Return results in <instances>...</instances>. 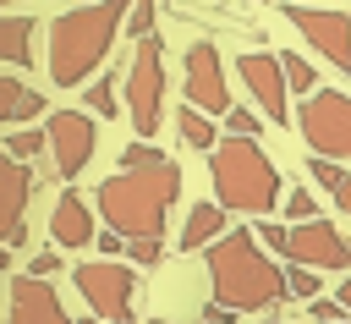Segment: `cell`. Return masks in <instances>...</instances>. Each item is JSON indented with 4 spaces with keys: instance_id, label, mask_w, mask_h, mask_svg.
<instances>
[{
    "instance_id": "obj_1",
    "label": "cell",
    "mask_w": 351,
    "mask_h": 324,
    "mask_svg": "<svg viewBox=\"0 0 351 324\" xmlns=\"http://www.w3.org/2000/svg\"><path fill=\"white\" fill-rule=\"evenodd\" d=\"M181 198V165L170 154H159L148 137L126 143L121 148V170L99 181L93 203H99V220H110L115 236L137 242V236H159L165 242V214L170 203Z\"/></svg>"
},
{
    "instance_id": "obj_2",
    "label": "cell",
    "mask_w": 351,
    "mask_h": 324,
    "mask_svg": "<svg viewBox=\"0 0 351 324\" xmlns=\"http://www.w3.org/2000/svg\"><path fill=\"white\" fill-rule=\"evenodd\" d=\"M203 264H208L214 302L230 313H258V308L285 302V269L263 253V242L252 231H219L203 247Z\"/></svg>"
},
{
    "instance_id": "obj_3",
    "label": "cell",
    "mask_w": 351,
    "mask_h": 324,
    "mask_svg": "<svg viewBox=\"0 0 351 324\" xmlns=\"http://www.w3.org/2000/svg\"><path fill=\"white\" fill-rule=\"evenodd\" d=\"M126 5L132 0H88L49 22V82L55 88H77L104 66V55L126 22Z\"/></svg>"
},
{
    "instance_id": "obj_4",
    "label": "cell",
    "mask_w": 351,
    "mask_h": 324,
    "mask_svg": "<svg viewBox=\"0 0 351 324\" xmlns=\"http://www.w3.org/2000/svg\"><path fill=\"white\" fill-rule=\"evenodd\" d=\"M208 181L214 203L230 214H274L280 203V170L258 148V137H225L208 148Z\"/></svg>"
},
{
    "instance_id": "obj_5",
    "label": "cell",
    "mask_w": 351,
    "mask_h": 324,
    "mask_svg": "<svg viewBox=\"0 0 351 324\" xmlns=\"http://www.w3.org/2000/svg\"><path fill=\"white\" fill-rule=\"evenodd\" d=\"M121 99H126V115H132L137 137H154L159 121H165V44L154 33L137 38L132 66H126V82H121Z\"/></svg>"
},
{
    "instance_id": "obj_6",
    "label": "cell",
    "mask_w": 351,
    "mask_h": 324,
    "mask_svg": "<svg viewBox=\"0 0 351 324\" xmlns=\"http://www.w3.org/2000/svg\"><path fill=\"white\" fill-rule=\"evenodd\" d=\"M296 132L307 137L313 154H324V159H351V93L318 82V88L302 99V110H296Z\"/></svg>"
},
{
    "instance_id": "obj_7",
    "label": "cell",
    "mask_w": 351,
    "mask_h": 324,
    "mask_svg": "<svg viewBox=\"0 0 351 324\" xmlns=\"http://www.w3.org/2000/svg\"><path fill=\"white\" fill-rule=\"evenodd\" d=\"M71 280H77L82 302H88V308H93L104 324H137V313H132V291H137L132 264H121V258L71 264Z\"/></svg>"
},
{
    "instance_id": "obj_8",
    "label": "cell",
    "mask_w": 351,
    "mask_h": 324,
    "mask_svg": "<svg viewBox=\"0 0 351 324\" xmlns=\"http://www.w3.org/2000/svg\"><path fill=\"white\" fill-rule=\"evenodd\" d=\"M280 258L285 264H302V269H335V275H346L351 269V242L340 236V225L335 220H296V225H285V242H280Z\"/></svg>"
},
{
    "instance_id": "obj_9",
    "label": "cell",
    "mask_w": 351,
    "mask_h": 324,
    "mask_svg": "<svg viewBox=\"0 0 351 324\" xmlns=\"http://www.w3.org/2000/svg\"><path fill=\"white\" fill-rule=\"evenodd\" d=\"M44 148H49V159H55V176H60V181H77V176L88 170L93 148H99L93 115H88V110H49V121H44Z\"/></svg>"
},
{
    "instance_id": "obj_10",
    "label": "cell",
    "mask_w": 351,
    "mask_h": 324,
    "mask_svg": "<svg viewBox=\"0 0 351 324\" xmlns=\"http://www.w3.org/2000/svg\"><path fill=\"white\" fill-rule=\"evenodd\" d=\"M285 22H291L335 71L351 77V16H346V11H313V5H302V0H285Z\"/></svg>"
},
{
    "instance_id": "obj_11",
    "label": "cell",
    "mask_w": 351,
    "mask_h": 324,
    "mask_svg": "<svg viewBox=\"0 0 351 324\" xmlns=\"http://www.w3.org/2000/svg\"><path fill=\"white\" fill-rule=\"evenodd\" d=\"M181 88H186V104L203 110V115H225L230 110V88H225V60L208 38L186 44V60H181Z\"/></svg>"
},
{
    "instance_id": "obj_12",
    "label": "cell",
    "mask_w": 351,
    "mask_h": 324,
    "mask_svg": "<svg viewBox=\"0 0 351 324\" xmlns=\"http://www.w3.org/2000/svg\"><path fill=\"white\" fill-rule=\"evenodd\" d=\"M236 77L247 82V93H252V104L269 115V121H291V88H285V71H280V55H263V49H252V55H241L236 60Z\"/></svg>"
},
{
    "instance_id": "obj_13",
    "label": "cell",
    "mask_w": 351,
    "mask_h": 324,
    "mask_svg": "<svg viewBox=\"0 0 351 324\" xmlns=\"http://www.w3.org/2000/svg\"><path fill=\"white\" fill-rule=\"evenodd\" d=\"M27 198H33V170L0 148V247L27 242Z\"/></svg>"
},
{
    "instance_id": "obj_14",
    "label": "cell",
    "mask_w": 351,
    "mask_h": 324,
    "mask_svg": "<svg viewBox=\"0 0 351 324\" xmlns=\"http://www.w3.org/2000/svg\"><path fill=\"white\" fill-rule=\"evenodd\" d=\"M5 324H71V313L60 308V297H55L49 280H38V275H16V280H11Z\"/></svg>"
},
{
    "instance_id": "obj_15",
    "label": "cell",
    "mask_w": 351,
    "mask_h": 324,
    "mask_svg": "<svg viewBox=\"0 0 351 324\" xmlns=\"http://www.w3.org/2000/svg\"><path fill=\"white\" fill-rule=\"evenodd\" d=\"M49 236H55V247H71V253L93 242V209L82 203L77 187H60V198L49 209Z\"/></svg>"
},
{
    "instance_id": "obj_16",
    "label": "cell",
    "mask_w": 351,
    "mask_h": 324,
    "mask_svg": "<svg viewBox=\"0 0 351 324\" xmlns=\"http://www.w3.org/2000/svg\"><path fill=\"white\" fill-rule=\"evenodd\" d=\"M33 115H44V93L16 77H0V126H27Z\"/></svg>"
},
{
    "instance_id": "obj_17",
    "label": "cell",
    "mask_w": 351,
    "mask_h": 324,
    "mask_svg": "<svg viewBox=\"0 0 351 324\" xmlns=\"http://www.w3.org/2000/svg\"><path fill=\"white\" fill-rule=\"evenodd\" d=\"M33 38H38L33 16H5L0 11V60L5 66H33Z\"/></svg>"
},
{
    "instance_id": "obj_18",
    "label": "cell",
    "mask_w": 351,
    "mask_h": 324,
    "mask_svg": "<svg viewBox=\"0 0 351 324\" xmlns=\"http://www.w3.org/2000/svg\"><path fill=\"white\" fill-rule=\"evenodd\" d=\"M219 231H225V209H219V203H192V214H186V225H181V253L208 247Z\"/></svg>"
},
{
    "instance_id": "obj_19",
    "label": "cell",
    "mask_w": 351,
    "mask_h": 324,
    "mask_svg": "<svg viewBox=\"0 0 351 324\" xmlns=\"http://www.w3.org/2000/svg\"><path fill=\"white\" fill-rule=\"evenodd\" d=\"M176 132H181V143H186V148H203V154H208V148L219 143V132H214V121H208L203 110H192V104H186V110L176 115Z\"/></svg>"
},
{
    "instance_id": "obj_20",
    "label": "cell",
    "mask_w": 351,
    "mask_h": 324,
    "mask_svg": "<svg viewBox=\"0 0 351 324\" xmlns=\"http://www.w3.org/2000/svg\"><path fill=\"white\" fill-rule=\"evenodd\" d=\"M280 71H285V88H291V93H313V88H318L307 55H280Z\"/></svg>"
},
{
    "instance_id": "obj_21",
    "label": "cell",
    "mask_w": 351,
    "mask_h": 324,
    "mask_svg": "<svg viewBox=\"0 0 351 324\" xmlns=\"http://www.w3.org/2000/svg\"><path fill=\"white\" fill-rule=\"evenodd\" d=\"M82 99H88V115H104V121H110V115H115V77L88 82V93H82Z\"/></svg>"
},
{
    "instance_id": "obj_22",
    "label": "cell",
    "mask_w": 351,
    "mask_h": 324,
    "mask_svg": "<svg viewBox=\"0 0 351 324\" xmlns=\"http://www.w3.org/2000/svg\"><path fill=\"white\" fill-rule=\"evenodd\" d=\"M121 27L132 33V44H137V38H148V33H154V0H132V5H126V22H121Z\"/></svg>"
},
{
    "instance_id": "obj_23",
    "label": "cell",
    "mask_w": 351,
    "mask_h": 324,
    "mask_svg": "<svg viewBox=\"0 0 351 324\" xmlns=\"http://www.w3.org/2000/svg\"><path fill=\"white\" fill-rule=\"evenodd\" d=\"M5 154L22 159V165L38 159V154H44V132H11V137H5Z\"/></svg>"
},
{
    "instance_id": "obj_24",
    "label": "cell",
    "mask_w": 351,
    "mask_h": 324,
    "mask_svg": "<svg viewBox=\"0 0 351 324\" xmlns=\"http://www.w3.org/2000/svg\"><path fill=\"white\" fill-rule=\"evenodd\" d=\"M285 297H318V269L285 264Z\"/></svg>"
},
{
    "instance_id": "obj_25",
    "label": "cell",
    "mask_w": 351,
    "mask_h": 324,
    "mask_svg": "<svg viewBox=\"0 0 351 324\" xmlns=\"http://www.w3.org/2000/svg\"><path fill=\"white\" fill-rule=\"evenodd\" d=\"M121 258H132V264H159V258H165V242H159V236H137V242L121 247Z\"/></svg>"
},
{
    "instance_id": "obj_26",
    "label": "cell",
    "mask_w": 351,
    "mask_h": 324,
    "mask_svg": "<svg viewBox=\"0 0 351 324\" xmlns=\"http://www.w3.org/2000/svg\"><path fill=\"white\" fill-rule=\"evenodd\" d=\"M225 126H230V137H258V132H263L258 115H252V110H236V104L225 110Z\"/></svg>"
},
{
    "instance_id": "obj_27",
    "label": "cell",
    "mask_w": 351,
    "mask_h": 324,
    "mask_svg": "<svg viewBox=\"0 0 351 324\" xmlns=\"http://www.w3.org/2000/svg\"><path fill=\"white\" fill-rule=\"evenodd\" d=\"M307 313H313L318 324H335V319H346V308H340L335 297H307Z\"/></svg>"
},
{
    "instance_id": "obj_28",
    "label": "cell",
    "mask_w": 351,
    "mask_h": 324,
    "mask_svg": "<svg viewBox=\"0 0 351 324\" xmlns=\"http://www.w3.org/2000/svg\"><path fill=\"white\" fill-rule=\"evenodd\" d=\"M285 214H291V220H313V214H318V209H313V192H307V187H296V192L285 198Z\"/></svg>"
},
{
    "instance_id": "obj_29",
    "label": "cell",
    "mask_w": 351,
    "mask_h": 324,
    "mask_svg": "<svg viewBox=\"0 0 351 324\" xmlns=\"http://www.w3.org/2000/svg\"><path fill=\"white\" fill-rule=\"evenodd\" d=\"M307 170H313V181H318V187H335V176H340V165H335V159H324V154H313V165H307Z\"/></svg>"
},
{
    "instance_id": "obj_30",
    "label": "cell",
    "mask_w": 351,
    "mask_h": 324,
    "mask_svg": "<svg viewBox=\"0 0 351 324\" xmlns=\"http://www.w3.org/2000/svg\"><path fill=\"white\" fill-rule=\"evenodd\" d=\"M269 253H280V242H285V225H274V220H258V231H252Z\"/></svg>"
},
{
    "instance_id": "obj_31",
    "label": "cell",
    "mask_w": 351,
    "mask_h": 324,
    "mask_svg": "<svg viewBox=\"0 0 351 324\" xmlns=\"http://www.w3.org/2000/svg\"><path fill=\"white\" fill-rule=\"evenodd\" d=\"M93 242H99L104 258H121V247H126V236H115V231H93Z\"/></svg>"
},
{
    "instance_id": "obj_32",
    "label": "cell",
    "mask_w": 351,
    "mask_h": 324,
    "mask_svg": "<svg viewBox=\"0 0 351 324\" xmlns=\"http://www.w3.org/2000/svg\"><path fill=\"white\" fill-rule=\"evenodd\" d=\"M27 275H38V280H49V275H60V258H55V253H38V258L27 264Z\"/></svg>"
},
{
    "instance_id": "obj_33",
    "label": "cell",
    "mask_w": 351,
    "mask_h": 324,
    "mask_svg": "<svg viewBox=\"0 0 351 324\" xmlns=\"http://www.w3.org/2000/svg\"><path fill=\"white\" fill-rule=\"evenodd\" d=\"M329 192H335V203H340V214H351V170H340Z\"/></svg>"
},
{
    "instance_id": "obj_34",
    "label": "cell",
    "mask_w": 351,
    "mask_h": 324,
    "mask_svg": "<svg viewBox=\"0 0 351 324\" xmlns=\"http://www.w3.org/2000/svg\"><path fill=\"white\" fill-rule=\"evenodd\" d=\"M230 319H236V313H230V308H219V302H208V308H203V324H230Z\"/></svg>"
},
{
    "instance_id": "obj_35",
    "label": "cell",
    "mask_w": 351,
    "mask_h": 324,
    "mask_svg": "<svg viewBox=\"0 0 351 324\" xmlns=\"http://www.w3.org/2000/svg\"><path fill=\"white\" fill-rule=\"evenodd\" d=\"M335 302H340V308L351 313V269H346V280H340V291H335Z\"/></svg>"
},
{
    "instance_id": "obj_36",
    "label": "cell",
    "mask_w": 351,
    "mask_h": 324,
    "mask_svg": "<svg viewBox=\"0 0 351 324\" xmlns=\"http://www.w3.org/2000/svg\"><path fill=\"white\" fill-rule=\"evenodd\" d=\"M5 264H11V258H5V247H0V275H5Z\"/></svg>"
},
{
    "instance_id": "obj_37",
    "label": "cell",
    "mask_w": 351,
    "mask_h": 324,
    "mask_svg": "<svg viewBox=\"0 0 351 324\" xmlns=\"http://www.w3.org/2000/svg\"><path fill=\"white\" fill-rule=\"evenodd\" d=\"M82 324H104V319H99V313H93V319H82Z\"/></svg>"
},
{
    "instance_id": "obj_38",
    "label": "cell",
    "mask_w": 351,
    "mask_h": 324,
    "mask_svg": "<svg viewBox=\"0 0 351 324\" xmlns=\"http://www.w3.org/2000/svg\"><path fill=\"white\" fill-rule=\"evenodd\" d=\"M263 324H285V319H263Z\"/></svg>"
},
{
    "instance_id": "obj_39",
    "label": "cell",
    "mask_w": 351,
    "mask_h": 324,
    "mask_svg": "<svg viewBox=\"0 0 351 324\" xmlns=\"http://www.w3.org/2000/svg\"><path fill=\"white\" fill-rule=\"evenodd\" d=\"M335 324H351V319H335Z\"/></svg>"
},
{
    "instance_id": "obj_40",
    "label": "cell",
    "mask_w": 351,
    "mask_h": 324,
    "mask_svg": "<svg viewBox=\"0 0 351 324\" xmlns=\"http://www.w3.org/2000/svg\"><path fill=\"white\" fill-rule=\"evenodd\" d=\"M0 5H5V0H0Z\"/></svg>"
}]
</instances>
